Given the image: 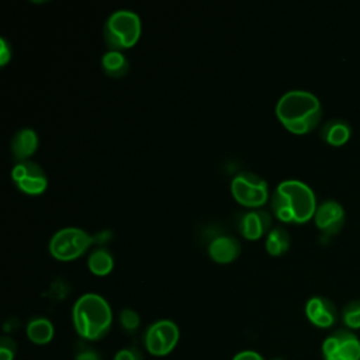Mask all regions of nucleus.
<instances>
[{"instance_id": "393cba45", "label": "nucleus", "mask_w": 360, "mask_h": 360, "mask_svg": "<svg viewBox=\"0 0 360 360\" xmlns=\"http://www.w3.org/2000/svg\"><path fill=\"white\" fill-rule=\"evenodd\" d=\"M13 55V49H11V44L8 42L7 38L1 37L0 38V65H6Z\"/></svg>"}, {"instance_id": "20e7f679", "label": "nucleus", "mask_w": 360, "mask_h": 360, "mask_svg": "<svg viewBox=\"0 0 360 360\" xmlns=\"http://www.w3.org/2000/svg\"><path fill=\"white\" fill-rule=\"evenodd\" d=\"M103 35L110 49L121 51L125 48H131L139 39L141 18L132 10H115L105 20Z\"/></svg>"}, {"instance_id": "7ed1b4c3", "label": "nucleus", "mask_w": 360, "mask_h": 360, "mask_svg": "<svg viewBox=\"0 0 360 360\" xmlns=\"http://www.w3.org/2000/svg\"><path fill=\"white\" fill-rule=\"evenodd\" d=\"M72 322L76 333L83 340L96 342L110 332L112 309L103 295L84 292L73 304Z\"/></svg>"}, {"instance_id": "f03ea898", "label": "nucleus", "mask_w": 360, "mask_h": 360, "mask_svg": "<svg viewBox=\"0 0 360 360\" xmlns=\"http://www.w3.org/2000/svg\"><path fill=\"white\" fill-rule=\"evenodd\" d=\"M276 114L291 132L307 134L318 127L322 118V105L312 91L294 89L285 91L278 98Z\"/></svg>"}, {"instance_id": "f3484780", "label": "nucleus", "mask_w": 360, "mask_h": 360, "mask_svg": "<svg viewBox=\"0 0 360 360\" xmlns=\"http://www.w3.org/2000/svg\"><path fill=\"white\" fill-rule=\"evenodd\" d=\"M101 66L108 76L118 79V77H122L124 75H127V72L129 69V62L121 51L108 49L101 56Z\"/></svg>"}, {"instance_id": "423d86ee", "label": "nucleus", "mask_w": 360, "mask_h": 360, "mask_svg": "<svg viewBox=\"0 0 360 360\" xmlns=\"http://www.w3.org/2000/svg\"><path fill=\"white\" fill-rule=\"evenodd\" d=\"M143 346L153 357L169 356L180 340V329L172 319H158L143 332Z\"/></svg>"}, {"instance_id": "dca6fc26", "label": "nucleus", "mask_w": 360, "mask_h": 360, "mask_svg": "<svg viewBox=\"0 0 360 360\" xmlns=\"http://www.w3.org/2000/svg\"><path fill=\"white\" fill-rule=\"evenodd\" d=\"M25 333L31 343L38 345V346H45L53 339L55 328H53V323L48 318L34 316L28 321V323L25 326Z\"/></svg>"}, {"instance_id": "412c9836", "label": "nucleus", "mask_w": 360, "mask_h": 360, "mask_svg": "<svg viewBox=\"0 0 360 360\" xmlns=\"http://www.w3.org/2000/svg\"><path fill=\"white\" fill-rule=\"evenodd\" d=\"M118 319H120L121 328L128 333H134L139 328V323H141L139 314L132 308H122L120 311Z\"/></svg>"}, {"instance_id": "4468645a", "label": "nucleus", "mask_w": 360, "mask_h": 360, "mask_svg": "<svg viewBox=\"0 0 360 360\" xmlns=\"http://www.w3.org/2000/svg\"><path fill=\"white\" fill-rule=\"evenodd\" d=\"M210 256L218 263H229L240 253V243L231 235H219L210 242Z\"/></svg>"}, {"instance_id": "5701e85b", "label": "nucleus", "mask_w": 360, "mask_h": 360, "mask_svg": "<svg viewBox=\"0 0 360 360\" xmlns=\"http://www.w3.org/2000/svg\"><path fill=\"white\" fill-rule=\"evenodd\" d=\"M112 360H143V359H142V353L136 347L131 346V347H122L117 350Z\"/></svg>"}, {"instance_id": "f257e3e1", "label": "nucleus", "mask_w": 360, "mask_h": 360, "mask_svg": "<svg viewBox=\"0 0 360 360\" xmlns=\"http://www.w3.org/2000/svg\"><path fill=\"white\" fill-rule=\"evenodd\" d=\"M271 210L280 221L305 222L318 207L314 190L298 179H287L277 184L270 197Z\"/></svg>"}, {"instance_id": "ddd939ff", "label": "nucleus", "mask_w": 360, "mask_h": 360, "mask_svg": "<svg viewBox=\"0 0 360 360\" xmlns=\"http://www.w3.org/2000/svg\"><path fill=\"white\" fill-rule=\"evenodd\" d=\"M38 135L30 127H22L14 132L10 141V149L14 158L20 160H27L38 148Z\"/></svg>"}, {"instance_id": "1a4fd4ad", "label": "nucleus", "mask_w": 360, "mask_h": 360, "mask_svg": "<svg viewBox=\"0 0 360 360\" xmlns=\"http://www.w3.org/2000/svg\"><path fill=\"white\" fill-rule=\"evenodd\" d=\"M11 177L15 186L27 194H41L48 186V177L44 169L32 160H20L11 169Z\"/></svg>"}, {"instance_id": "9b49d317", "label": "nucleus", "mask_w": 360, "mask_h": 360, "mask_svg": "<svg viewBox=\"0 0 360 360\" xmlns=\"http://www.w3.org/2000/svg\"><path fill=\"white\" fill-rule=\"evenodd\" d=\"M305 315L308 321L321 329H328L333 326L338 321V308L326 297L314 295L305 302Z\"/></svg>"}, {"instance_id": "2eb2a0df", "label": "nucleus", "mask_w": 360, "mask_h": 360, "mask_svg": "<svg viewBox=\"0 0 360 360\" xmlns=\"http://www.w3.org/2000/svg\"><path fill=\"white\" fill-rule=\"evenodd\" d=\"M352 135V125L343 118L328 120L321 127V138L333 146L343 145Z\"/></svg>"}, {"instance_id": "39448f33", "label": "nucleus", "mask_w": 360, "mask_h": 360, "mask_svg": "<svg viewBox=\"0 0 360 360\" xmlns=\"http://www.w3.org/2000/svg\"><path fill=\"white\" fill-rule=\"evenodd\" d=\"M93 236L82 228L66 226L56 231L49 240V252L58 260H73L93 243Z\"/></svg>"}, {"instance_id": "6ab92c4d", "label": "nucleus", "mask_w": 360, "mask_h": 360, "mask_svg": "<svg viewBox=\"0 0 360 360\" xmlns=\"http://www.w3.org/2000/svg\"><path fill=\"white\" fill-rule=\"evenodd\" d=\"M290 243H291L290 233L281 225L273 226L266 235V250L273 256H280L284 252H287L290 248Z\"/></svg>"}, {"instance_id": "aec40b11", "label": "nucleus", "mask_w": 360, "mask_h": 360, "mask_svg": "<svg viewBox=\"0 0 360 360\" xmlns=\"http://www.w3.org/2000/svg\"><path fill=\"white\" fill-rule=\"evenodd\" d=\"M340 318L346 329H360V300H352L342 308Z\"/></svg>"}, {"instance_id": "a878e982", "label": "nucleus", "mask_w": 360, "mask_h": 360, "mask_svg": "<svg viewBox=\"0 0 360 360\" xmlns=\"http://www.w3.org/2000/svg\"><path fill=\"white\" fill-rule=\"evenodd\" d=\"M232 360H266V359L256 350H240L233 354Z\"/></svg>"}, {"instance_id": "9d476101", "label": "nucleus", "mask_w": 360, "mask_h": 360, "mask_svg": "<svg viewBox=\"0 0 360 360\" xmlns=\"http://www.w3.org/2000/svg\"><path fill=\"white\" fill-rule=\"evenodd\" d=\"M314 221L323 236H333L345 224V208L338 200L326 198L318 204Z\"/></svg>"}, {"instance_id": "a211bd4d", "label": "nucleus", "mask_w": 360, "mask_h": 360, "mask_svg": "<svg viewBox=\"0 0 360 360\" xmlns=\"http://www.w3.org/2000/svg\"><path fill=\"white\" fill-rule=\"evenodd\" d=\"M87 266L91 273L97 276H105L114 267V256L107 248L97 246L90 252L87 259Z\"/></svg>"}, {"instance_id": "6e6552de", "label": "nucleus", "mask_w": 360, "mask_h": 360, "mask_svg": "<svg viewBox=\"0 0 360 360\" xmlns=\"http://www.w3.org/2000/svg\"><path fill=\"white\" fill-rule=\"evenodd\" d=\"M323 360H360V339L350 329H336L321 346Z\"/></svg>"}, {"instance_id": "0eeeda50", "label": "nucleus", "mask_w": 360, "mask_h": 360, "mask_svg": "<svg viewBox=\"0 0 360 360\" xmlns=\"http://www.w3.org/2000/svg\"><path fill=\"white\" fill-rule=\"evenodd\" d=\"M232 195L245 207L257 208L269 200L267 181L253 172H239L231 183Z\"/></svg>"}, {"instance_id": "4be33fe9", "label": "nucleus", "mask_w": 360, "mask_h": 360, "mask_svg": "<svg viewBox=\"0 0 360 360\" xmlns=\"http://www.w3.org/2000/svg\"><path fill=\"white\" fill-rule=\"evenodd\" d=\"M17 352L15 342L8 336L0 338V360H14Z\"/></svg>"}, {"instance_id": "b1692460", "label": "nucleus", "mask_w": 360, "mask_h": 360, "mask_svg": "<svg viewBox=\"0 0 360 360\" xmlns=\"http://www.w3.org/2000/svg\"><path fill=\"white\" fill-rule=\"evenodd\" d=\"M75 360H101V357L96 349L90 346H82L75 353Z\"/></svg>"}, {"instance_id": "f8f14e48", "label": "nucleus", "mask_w": 360, "mask_h": 360, "mask_svg": "<svg viewBox=\"0 0 360 360\" xmlns=\"http://www.w3.org/2000/svg\"><path fill=\"white\" fill-rule=\"evenodd\" d=\"M271 229V215L264 210H252L240 215L239 231L248 239H259Z\"/></svg>"}]
</instances>
